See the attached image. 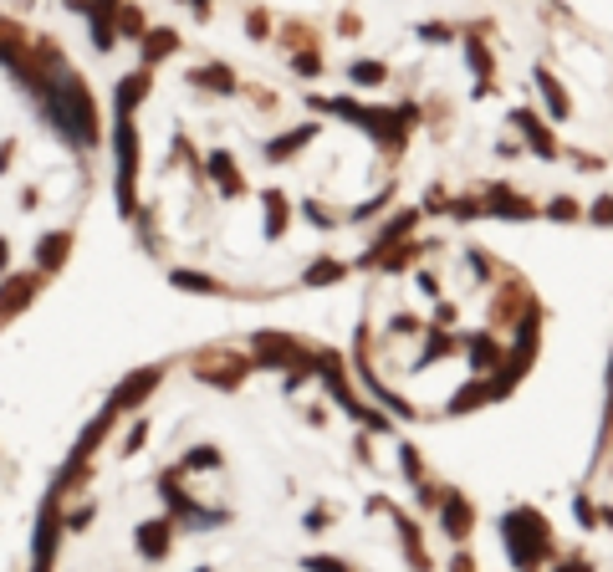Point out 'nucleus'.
Masks as SVG:
<instances>
[{
	"label": "nucleus",
	"mask_w": 613,
	"mask_h": 572,
	"mask_svg": "<svg viewBox=\"0 0 613 572\" xmlns=\"http://www.w3.org/2000/svg\"><path fill=\"white\" fill-rule=\"evenodd\" d=\"M501 536H506V552H511L516 568H537L552 552V531H547V521H542V511H531V506L506 511V516H501Z\"/></svg>",
	"instance_id": "1"
},
{
	"label": "nucleus",
	"mask_w": 613,
	"mask_h": 572,
	"mask_svg": "<svg viewBox=\"0 0 613 572\" xmlns=\"http://www.w3.org/2000/svg\"><path fill=\"white\" fill-rule=\"evenodd\" d=\"M118 200H123V215H133V174H139V133H133V118L118 113Z\"/></svg>",
	"instance_id": "2"
},
{
	"label": "nucleus",
	"mask_w": 613,
	"mask_h": 572,
	"mask_svg": "<svg viewBox=\"0 0 613 572\" xmlns=\"http://www.w3.org/2000/svg\"><path fill=\"white\" fill-rule=\"evenodd\" d=\"M256 358L266 368H302L312 363V353H306L297 338H286V332H256Z\"/></svg>",
	"instance_id": "3"
},
{
	"label": "nucleus",
	"mask_w": 613,
	"mask_h": 572,
	"mask_svg": "<svg viewBox=\"0 0 613 572\" xmlns=\"http://www.w3.org/2000/svg\"><path fill=\"white\" fill-rule=\"evenodd\" d=\"M41 282H46V271H26V276H11V282L0 286V322H11L20 306H31V302H36Z\"/></svg>",
	"instance_id": "4"
},
{
	"label": "nucleus",
	"mask_w": 613,
	"mask_h": 572,
	"mask_svg": "<svg viewBox=\"0 0 613 572\" xmlns=\"http://www.w3.org/2000/svg\"><path fill=\"white\" fill-rule=\"evenodd\" d=\"M159 388V368H139V373H128L118 388H113V399H107V409H118V414H128L133 404H143L148 393Z\"/></svg>",
	"instance_id": "5"
},
{
	"label": "nucleus",
	"mask_w": 613,
	"mask_h": 572,
	"mask_svg": "<svg viewBox=\"0 0 613 572\" xmlns=\"http://www.w3.org/2000/svg\"><path fill=\"white\" fill-rule=\"evenodd\" d=\"M195 373H200L204 384H225V388H235L245 378V373H251V363H245V358H235V353H204V363L195 368Z\"/></svg>",
	"instance_id": "6"
},
{
	"label": "nucleus",
	"mask_w": 613,
	"mask_h": 572,
	"mask_svg": "<svg viewBox=\"0 0 613 572\" xmlns=\"http://www.w3.org/2000/svg\"><path fill=\"white\" fill-rule=\"evenodd\" d=\"M440 516H445V531L450 536H455V542H460V536H470V521H475V511H470V501L466 496H460V490H445V496H440Z\"/></svg>",
	"instance_id": "7"
},
{
	"label": "nucleus",
	"mask_w": 613,
	"mask_h": 572,
	"mask_svg": "<svg viewBox=\"0 0 613 572\" xmlns=\"http://www.w3.org/2000/svg\"><path fill=\"white\" fill-rule=\"evenodd\" d=\"M57 506H61V496L52 490V501L41 506V527H36V568H46L52 547H57Z\"/></svg>",
	"instance_id": "8"
},
{
	"label": "nucleus",
	"mask_w": 613,
	"mask_h": 572,
	"mask_svg": "<svg viewBox=\"0 0 613 572\" xmlns=\"http://www.w3.org/2000/svg\"><path fill=\"white\" fill-rule=\"evenodd\" d=\"M511 123L527 133V143L537 148V154H542V159H557V139H552L547 128H542V118H537V113H527V107H521V113H516Z\"/></svg>",
	"instance_id": "9"
},
{
	"label": "nucleus",
	"mask_w": 613,
	"mask_h": 572,
	"mask_svg": "<svg viewBox=\"0 0 613 572\" xmlns=\"http://www.w3.org/2000/svg\"><path fill=\"white\" fill-rule=\"evenodd\" d=\"M169 542H174V521H148V527H139V552L143 557H169Z\"/></svg>",
	"instance_id": "10"
},
{
	"label": "nucleus",
	"mask_w": 613,
	"mask_h": 572,
	"mask_svg": "<svg viewBox=\"0 0 613 572\" xmlns=\"http://www.w3.org/2000/svg\"><path fill=\"white\" fill-rule=\"evenodd\" d=\"M113 419H118V409H102L98 419H92V425L82 429V440H77V449H72V460H87V455H92V449H98L102 440H107V429H113Z\"/></svg>",
	"instance_id": "11"
},
{
	"label": "nucleus",
	"mask_w": 613,
	"mask_h": 572,
	"mask_svg": "<svg viewBox=\"0 0 613 572\" xmlns=\"http://www.w3.org/2000/svg\"><path fill=\"white\" fill-rule=\"evenodd\" d=\"M312 139H317V123H302V128H291L286 139L266 143V159H271V163H282V159H291V154H297L302 143H312Z\"/></svg>",
	"instance_id": "12"
},
{
	"label": "nucleus",
	"mask_w": 613,
	"mask_h": 572,
	"mask_svg": "<svg viewBox=\"0 0 613 572\" xmlns=\"http://www.w3.org/2000/svg\"><path fill=\"white\" fill-rule=\"evenodd\" d=\"M139 98H148V67H143V72H128V77L118 82V113H128V118H133V107H139Z\"/></svg>",
	"instance_id": "13"
},
{
	"label": "nucleus",
	"mask_w": 613,
	"mask_h": 572,
	"mask_svg": "<svg viewBox=\"0 0 613 572\" xmlns=\"http://www.w3.org/2000/svg\"><path fill=\"white\" fill-rule=\"evenodd\" d=\"M139 46H143V67H154V61H163V57L179 52V36H174V31H148Z\"/></svg>",
	"instance_id": "14"
},
{
	"label": "nucleus",
	"mask_w": 613,
	"mask_h": 572,
	"mask_svg": "<svg viewBox=\"0 0 613 572\" xmlns=\"http://www.w3.org/2000/svg\"><path fill=\"white\" fill-rule=\"evenodd\" d=\"M537 87H542V102L552 107V118H568V113H572V102H568V92H562V87L552 82L547 67H537Z\"/></svg>",
	"instance_id": "15"
},
{
	"label": "nucleus",
	"mask_w": 613,
	"mask_h": 572,
	"mask_svg": "<svg viewBox=\"0 0 613 572\" xmlns=\"http://www.w3.org/2000/svg\"><path fill=\"white\" fill-rule=\"evenodd\" d=\"M67 250H72V235H67V230H52V235L41 241V271L52 276V271L67 261Z\"/></svg>",
	"instance_id": "16"
},
{
	"label": "nucleus",
	"mask_w": 613,
	"mask_h": 572,
	"mask_svg": "<svg viewBox=\"0 0 613 572\" xmlns=\"http://www.w3.org/2000/svg\"><path fill=\"white\" fill-rule=\"evenodd\" d=\"M210 174H215V184H220L225 195H241V189H245L241 169H235V159H230V154H215V159H210Z\"/></svg>",
	"instance_id": "17"
},
{
	"label": "nucleus",
	"mask_w": 613,
	"mask_h": 572,
	"mask_svg": "<svg viewBox=\"0 0 613 572\" xmlns=\"http://www.w3.org/2000/svg\"><path fill=\"white\" fill-rule=\"evenodd\" d=\"M466 52H470V61H475V72H481V92H490V77H496V61H490L486 41H475V36H470V41H466Z\"/></svg>",
	"instance_id": "18"
},
{
	"label": "nucleus",
	"mask_w": 613,
	"mask_h": 572,
	"mask_svg": "<svg viewBox=\"0 0 613 572\" xmlns=\"http://www.w3.org/2000/svg\"><path fill=\"white\" fill-rule=\"evenodd\" d=\"M195 82H200V87H210V92H230V87H235V72L215 61V67H200V72H195Z\"/></svg>",
	"instance_id": "19"
},
{
	"label": "nucleus",
	"mask_w": 613,
	"mask_h": 572,
	"mask_svg": "<svg viewBox=\"0 0 613 572\" xmlns=\"http://www.w3.org/2000/svg\"><path fill=\"white\" fill-rule=\"evenodd\" d=\"M174 286L179 291H204V297H215V291H225L215 276H200V271H174Z\"/></svg>",
	"instance_id": "20"
},
{
	"label": "nucleus",
	"mask_w": 613,
	"mask_h": 572,
	"mask_svg": "<svg viewBox=\"0 0 613 572\" xmlns=\"http://www.w3.org/2000/svg\"><path fill=\"white\" fill-rule=\"evenodd\" d=\"M282 230H286V200L271 189L266 195V235H282Z\"/></svg>",
	"instance_id": "21"
},
{
	"label": "nucleus",
	"mask_w": 613,
	"mask_h": 572,
	"mask_svg": "<svg viewBox=\"0 0 613 572\" xmlns=\"http://www.w3.org/2000/svg\"><path fill=\"white\" fill-rule=\"evenodd\" d=\"M347 266L343 261H317L312 271H306V286H327V282H343Z\"/></svg>",
	"instance_id": "22"
},
{
	"label": "nucleus",
	"mask_w": 613,
	"mask_h": 572,
	"mask_svg": "<svg viewBox=\"0 0 613 572\" xmlns=\"http://www.w3.org/2000/svg\"><path fill=\"white\" fill-rule=\"evenodd\" d=\"M347 77L363 82V87H378V82L388 77V67H384V61H358V67H347Z\"/></svg>",
	"instance_id": "23"
},
{
	"label": "nucleus",
	"mask_w": 613,
	"mask_h": 572,
	"mask_svg": "<svg viewBox=\"0 0 613 572\" xmlns=\"http://www.w3.org/2000/svg\"><path fill=\"white\" fill-rule=\"evenodd\" d=\"M118 26H123V36H143V11L123 0V5H118Z\"/></svg>",
	"instance_id": "24"
},
{
	"label": "nucleus",
	"mask_w": 613,
	"mask_h": 572,
	"mask_svg": "<svg viewBox=\"0 0 613 572\" xmlns=\"http://www.w3.org/2000/svg\"><path fill=\"white\" fill-rule=\"evenodd\" d=\"M210 465H220V455H215V445H200L195 455H184L179 470H210Z\"/></svg>",
	"instance_id": "25"
},
{
	"label": "nucleus",
	"mask_w": 613,
	"mask_h": 572,
	"mask_svg": "<svg viewBox=\"0 0 613 572\" xmlns=\"http://www.w3.org/2000/svg\"><path fill=\"white\" fill-rule=\"evenodd\" d=\"M291 67H297V72H306V77H317V72H322V57L306 46V52H297V57H291Z\"/></svg>",
	"instance_id": "26"
},
{
	"label": "nucleus",
	"mask_w": 613,
	"mask_h": 572,
	"mask_svg": "<svg viewBox=\"0 0 613 572\" xmlns=\"http://www.w3.org/2000/svg\"><path fill=\"white\" fill-rule=\"evenodd\" d=\"M399 460H404L409 481H425V470H419V449H414V445H399Z\"/></svg>",
	"instance_id": "27"
},
{
	"label": "nucleus",
	"mask_w": 613,
	"mask_h": 572,
	"mask_svg": "<svg viewBox=\"0 0 613 572\" xmlns=\"http://www.w3.org/2000/svg\"><path fill=\"white\" fill-rule=\"evenodd\" d=\"M547 210L557 215V220H572V215H577V200H552Z\"/></svg>",
	"instance_id": "28"
},
{
	"label": "nucleus",
	"mask_w": 613,
	"mask_h": 572,
	"mask_svg": "<svg viewBox=\"0 0 613 572\" xmlns=\"http://www.w3.org/2000/svg\"><path fill=\"white\" fill-rule=\"evenodd\" d=\"M245 26H251V36H266V31H271V16H261V11H251V20H245Z\"/></svg>",
	"instance_id": "29"
},
{
	"label": "nucleus",
	"mask_w": 613,
	"mask_h": 572,
	"mask_svg": "<svg viewBox=\"0 0 613 572\" xmlns=\"http://www.w3.org/2000/svg\"><path fill=\"white\" fill-rule=\"evenodd\" d=\"M593 220H598V225H613V200H598V204H593Z\"/></svg>",
	"instance_id": "30"
},
{
	"label": "nucleus",
	"mask_w": 613,
	"mask_h": 572,
	"mask_svg": "<svg viewBox=\"0 0 613 572\" xmlns=\"http://www.w3.org/2000/svg\"><path fill=\"white\" fill-rule=\"evenodd\" d=\"M419 36H425V41H445L450 26H419Z\"/></svg>",
	"instance_id": "31"
},
{
	"label": "nucleus",
	"mask_w": 613,
	"mask_h": 572,
	"mask_svg": "<svg viewBox=\"0 0 613 572\" xmlns=\"http://www.w3.org/2000/svg\"><path fill=\"white\" fill-rule=\"evenodd\" d=\"M5 256H11V245L0 241V271H5Z\"/></svg>",
	"instance_id": "32"
}]
</instances>
